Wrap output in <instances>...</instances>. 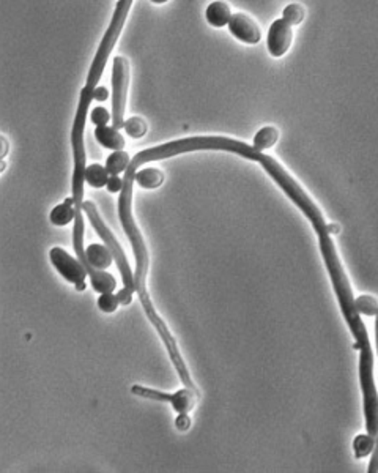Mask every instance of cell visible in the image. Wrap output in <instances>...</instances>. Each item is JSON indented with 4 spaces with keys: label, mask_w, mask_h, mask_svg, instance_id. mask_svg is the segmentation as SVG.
Listing matches in <instances>:
<instances>
[{
    "label": "cell",
    "mask_w": 378,
    "mask_h": 473,
    "mask_svg": "<svg viewBox=\"0 0 378 473\" xmlns=\"http://www.w3.org/2000/svg\"><path fill=\"white\" fill-rule=\"evenodd\" d=\"M216 147H218V140H216L215 136L212 138L202 136V138H188V139L172 140V143L153 147V149H147L144 152L138 153V155L129 161L128 168L125 170V177H123V188L120 191V199H119V218L123 226V231H125L129 243H131L134 259H136V272L133 273L134 275V292L139 295L142 308H144L148 321H150L153 327L157 328L161 341L164 342L167 354H169L172 365L173 368H175V371L180 376V380H182L186 388H191L196 391L197 388L193 382V379H191L189 376V371H188V368H186L182 354H180L175 337H173L170 330L167 328L166 322L159 317L157 310H154V306L152 303V297L148 295V291H147L145 281H147L148 265H150V259H148V249L144 242V237H142L139 227L134 221L133 188H134L136 172H138L140 166H144L148 161H159V159L172 158V157L182 155V153H189V152L216 150Z\"/></svg>",
    "instance_id": "obj_1"
},
{
    "label": "cell",
    "mask_w": 378,
    "mask_h": 473,
    "mask_svg": "<svg viewBox=\"0 0 378 473\" xmlns=\"http://www.w3.org/2000/svg\"><path fill=\"white\" fill-rule=\"evenodd\" d=\"M133 2L131 0H120L115 3V11L110 21L109 27L104 34L101 45L98 48L95 59H93L89 78L84 89L80 90L79 104L76 110V117H74V124L71 130V145H73V161H74V170H73V205H74V227H73V248L76 251L78 261L82 263L84 268L87 270V275L90 276L92 286L98 293H108L114 292L117 287V281L112 275L104 272V270H95L90 267V263L87 262L85 257V248H84V233H85V224H84V183H85V169H87V157H85V145H84V131H85V122L87 115H89V106L92 103L93 90L98 85V81L103 76V71L106 68L108 59L112 49L115 46L117 40L122 34V29L125 26L126 17L131 8Z\"/></svg>",
    "instance_id": "obj_2"
},
{
    "label": "cell",
    "mask_w": 378,
    "mask_h": 473,
    "mask_svg": "<svg viewBox=\"0 0 378 473\" xmlns=\"http://www.w3.org/2000/svg\"><path fill=\"white\" fill-rule=\"evenodd\" d=\"M319 245L344 319L347 325H349L351 335L355 336V347L359 350V384H361L363 390L365 429H368L369 435L377 437L378 401L374 382V354H372L368 330H365V325L361 321V316L355 310V303H353L355 300H353L350 282L344 272L342 263H340L333 238L330 235H319Z\"/></svg>",
    "instance_id": "obj_3"
},
{
    "label": "cell",
    "mask_w": 378,
    "mask_h": 473,
    "mask_svg": "<svg viewBox=\"0 0 378 473\" xmlns=\"http://www.w3.org/2000/svg\"><path fill=\"white\" fill-rule=\"evenodd\" d=\"M256 161L262 166V168L268 172V175L275 180L279 188L287 194V198L292 199L293 204L300 208L303 214L311 221L314 231L317 232V235H330L328 233V224L324 218V214L320 213L319 207L314 204L312 199L305 193L298 183H296L292 177L287 174V170L279 164L275 158H271L265 153L259 152L256 157Z\"/></svg>",
    "instance_id": "obj_4"
},
{
    "label": "cell",
    "mask_w": 378,
    "mask_h": 473,
    "mask_svg": "<svg viewBox=\"0 0 378 473\" xmlns=\"http://www.w3.org/2000/svg\"><path fill=\"white\" fill-rule=\"evenodd\" d=\"M82 210L87 214V218H89L90 224L93 226V229L96 231V233L101 237V240L104 242V245H106V247L109 248L110 254H112V259L117 263V267H119V270H120L123 286L129 289V291L134 292V275L131 272V267H129V263L126 261V256H125V253H123L120 243L117 242V238L114 237V233L110 232L109 227L104 224L101 214L98 213L96 205L90 201L89 202L84 201Z\"/></svg>",
    "instance_id": "obj_5"
},
{
    "label": "cell",
    "mask_w": 378,
    "mask_h": 473,
    "mask_svg": "<svg viewBox=\"0 0 378 473\" xmlns=\"http://www.w3.org/2000/svg\"><path fill=\"white\" fill-rule=\"evenodd\" d=\"M112 115L110 119L114 122L115 130H120L125 124V110H126V96L129 85V62L117 55L112 66Z\"/></svg>",
    "instance_id": "obj_6"
},
{
    "label": "cell",
    "mask_w": 378,
    "mask_h": 473,
    "mask_svg": "<svg viewBox=\"0 0 378 473\" xmlns=\"http://www.w3.org/2000/svg\"><path fill=\"white\" fill-rule=\"evenodd\" d=\"M131 393L134 396L152 399V401H157V402H169L177 414H189V412L194 409L197 396H199V391L191 390V388L178 390L177 393H172L170 395V393H164V391H159L154 388H147V386H142V385H133Z\"/></svg>",
    "instance_id": "obj_7"
},
{
    "label": "cell",
    "mask_w": 378,
    "mask_h": 473,
    "mask_svg": "<svg viewBox=\"0 0 378 473\" xmlns=\"http://www.w3.org/2000/svg\"><path fill=\"white\" fill-rule=\"evenodd\" d=\"M49 259H51L55 270L64 276L65 281L71 282V284L76 287L79 292L84 291V289L87 287L85 286L87 270L84 268L82 263H80L78 259H74L73 256H70L65 249H61L59 247L51 249V253H49Z\"/></svg>",
    "instance_id": "obj_8"
},
{
    "label": "cell",
    "mask_w": 378,
    "mask_h": 473,
    "mask_svg": "<svg viewBox=\"0 0 378 473\" xmlns=\"http://www.w3.org/2000/svg\"><path fill=\"white\" fill-rule=\"evenodd\" d=\"M293 41L292 27L284 20H276L271 24L268 30V38H266V46L268 52L272 57H282L286 54Z\"/></svg>",
    "instance_id": "obj_9"
},
{
    "label": "cell",
    "mask_w": 378,
    "mask_h": 473,
    "mask_svg": "<svg viewBox=\"0 0 378 473\" xmlns=\"http://www.w3.org/2000/svg\"><path fill=\"white\" fill-rule=\"evenodd\" d=\"M227 26L235 38L246 43V45H257L260 38H262L257 22L245 13L232 15Z\"/></svg>",
    "instance_id": "obj_10"
},
{
    "label": "cell",
    "mask_w": 378,
    "mask_h": 473,
    "mask_svg": "<svg viewBox=\"0 0 378 473\" xmlns=\"http://www.w3.org/2000/svg\"><path fill=\"white\" fill-rule=\"evenodd\" d=\"M85 257L87 262L90 263V267L95 270H106L112 263V254H110L109 248L106 245H98L93 243L89 248H85Z\"/></svg>",
    "instance_id": "obj_11"
},
{
    "label": "cell",
    "mask_w": 378,
    "mask_h": 473,
    "mask_svg": "<svg viewBox=\"0 0 378 473\" xmlns=\"http://www.w3.org/2000/svg\"><path fill=\"white\" fill-rule=\"evenodd\" d=\"M95 138L103 147L110 150H122L125 149V138L122 136L119 130L114 126H96L95 128Z\"/></svg>",
    "instance_id": "obj_12"
},
{
    "label": "cell",
    "mask_w": 378,
    "mask_h": 473,
    "mask_svg": "<svg viewBox=\"0 0 378 473\" xmlns=\"http://www.w3.org/2000/svg\"><path fill=\"white\" fill-rule=\"evenodd\" d=\"M205 17L207 22L213 27H224L228 24L232 17V11L231 7L226 2H212L207 7L205 11Z\"/></svg>",
    "instance_id": "obj_13"
},
{
    "label": "cell",
    "mask_w": 378,
    "mask_h": 473,
    "mask_svg": "<svg viewBox=\"0 0 378 473\" xmlns=\"http://www.w3.org/2000/svg\"><path fill=\"white\" fill-rule=\"evenodd\" d=\"M164 182V174L157 168H144L136 172L134 183L144 189H157Z\"/></svg>",
    "instance_id": "obj_14"
},
{
    "label": "cell",
    "mask_w": 378,
    "mask_h": 473,
    "mask_svg": "<svg viewBox=\"0 0 378 473\" xmlns=\"http://www.w3.org/2000/svg\"><path fill=\"white\" fill-rule=\"evenodd\" d=\"M279 131L275 126H263L262 130H259L254 136L252 140V149L257 152H262L266 149H271L272 145L277 143Z\"/></svg>",
    "instance_id": "obj_15"
},
{
    "label": "cell",
    "mask_w": 378,
    "mask_h": 473,
    "mask_svg": "<svg viewBox=\"0 0 378 473\" xmlns=\"http://www.w3.org/2000/svg\"><path fill=\"white\" fill-rule=\"evenodd\" d=\"M49 219L54 226H66L70 224L71 221H74V205H73V199L68 198L64 201V204H59L57 207H54V210L49 214Z\"/></svg>",
    "instance_id": "obj_16"
},
{
    "label": "cell",
    "mask_w": 378,
    "mask_h": 473,
    "mask_svg": "<svg viewBox=\"0 0 378 473\" xmlns=\"http://www.w3.org/2000/svg\"><path fill=\"white\" fill-rule=\"evenodd\" d=\"M129 161H131V158H129L126 152L117 150L114 153H110V155L108 157V161H106V166H104V169H106L109 175H119L122 174V172L126 170Z\"/></svg>",
    "instance_id": "obj_17"
},
{
    "label": "cell",
    "mask_w": 378,
    "mask_h": 473,
    "mask_svg": "<svg viewBox=\"0 0 378 473\" xmlns=\"http://www.w3.org/2000/svg\"><path fill=\"white\" fill-rule=\"evenodd\" d=\"M109 180V174L106 169L100 164H90L89 168L85 169V182L89 183L92 188H103L106 187V183Z\"/></svg>",
    "instance_id": "obj_18"
},
{
    "label": "cell",
    "mask_w": 378,
    "mask_h": 473,
    "mask_svg": "<svg viewBox=\"0 0 378 473\" xmlns=\"http://www.w3.org/2000/svg\"><path fill=\"white\" fill-rule=\"evenodd\" d=\"M375 446V437L369 434H359L353 440V453H355L356 459H364L369 456Z\"/></svg>",
    "instance_id": "obj_19"
},
{
    "label": "cell",
    "mask_w": 378,
    "mask_h": 473,
    "mask_svg": "<svg viewBox=\"0 0 378 473\" xmlns=\"http://www.w3.org/2000/svg\"><path fill=\"white\" fill-rule=\"evenodd\" d=\"M353 303H355V310L359 316L365 314L369 317H374L378 311L377 298L372 297V295H361Z\"/></svg>",
    "instance_id": "obj_20"
},
{
    "label": "cell",
    "mask_w": 378,
    "mask_h": 473,
    "mask_svg": "<svg viewBox=\"0 0 378 473\" xmlns=\"http://www.w3.org/2000/svg\"><path fill=\"white\" fill-rule=\"evenodd\" d=\"M123 128H125L128 136L133 138V139L144 138L147 134V130H148L145 120L140 119V117H131V119L125 120Z\"/></svg>",
    "instance_id": "obj_21"
},
{
    "label": "cell",
    "mask_w": 378,
    "mask_h": 473,
    "mask_svg": "<svg viewBox=\"0 0 378 473\" xmlns=\"http://www.w3.org/2000/svg\"><path fill=\"white\" fill-rule=\"evenodd\" d=\"M305 7L300 3H290L287 5L286 8H284V13L281 20L286 21L290 27L292 26H298V24L303 22L305 20Z\"/></svg>",
    "instance_id": "obj_22"
},
{
    "label": "cell",
    "mask_w": 378,
    "mask_h": 473,
    "mask_svg": "<svg viewBox=\"0 0 378 473\" xmlns=\"http://www.w3.org/2000/svg\"><path fill=\"white\" fill-rule=\"evenodd\" d=\"M119 300H117V295H114L112 292H108V293H101L100 298H98V308H100L103 312H115V310L119 308Z\"/></svg>",
    "instance_id": "obj_23"
},
{
    "label": "cell",
    "mask_w": 378,
    "mask_h": 473,
    "mask_svg": "<svg viewBox=\"0 0 378 473\" xmlns=\"http://www.w3.org/2000/svg\"><path fill=\"white\" fill-rule=\"evenodd\" d=\"M90 120L92 124H95L96 126H106L110 120L109 110L104 108H95L90 112Z\"/></svg>",
    "instance_id": "obj_24"
},
{
    "label": "cell",
    "mask_w": 378,
    "mask_h": 473,
    "mask_svg": "<svg viewBox=\"0 0 378 473\" xmlns=\"http://www.w3.org/2000/svg\"><path fill=\"white\" fill-rule=\"evenodd\" d=\"M106 188H108L109 193H120L122 188H123V179L119 175H109Z\"/></svg>",
    "instance_id": "obj_25"
},
{
    "label": "cell",
    "mask_w": 378,
    "mask_h": 473,
    "mask_svg": "<svg viewBox=\"0 0 378 473\" xmlns=\"http://www.w3.org/2000/svg\"><path fill=\"white\" fill-rule=\"evenodd\" d=\"M191 425H193V423H191L188 414H178V416L175 419V428L178 429V431H182V432L189 431Z\"/></svg>",
    "instance_id": "obj_26"
},
{
    "label": "cell",
    "mask_w": 378,
    "mask_h": 473,
    "mask_svg": "<svg viewBox=\"0 0 378 473\" xmlns=\"http://www.w3.org/2000/svg\"><path fill=\"white\" fill-rule=\"evenodd\" d=\"M133 291H129V289H122V291L117 293V300H119V303L123 305V306H128V305H131L133 302Z\"/></svg>",
    "instance_id": "obj_27"
},
{
    "label": "cell",
    "mask_w": 378,
    "mask_h": 473,
    "mask_svg": "<svg viewBox=\"0 0 378 473\" xmlns=\"http://www.w3.org/2000/svg\"><path fill=\"white\" fill-rule=\"evenodd\" d=\"M92 98L96 101H106L109 98V90L106 87H103V85H96L95 90H93Z\"/></svg>",
    "instance_id": "obj_28"
},
{
    "label": "cell",
    "mask_w": 378,
    "mask_h": 473,
    "mask_svg": "<svg viewBox=\"0 0 378 473\" xmlns=\"http://www.w3.org/2000/svg\"><path fill=\"white\" fill-rule=\"evenodd\" d=\"M2 145H3L2 158H5V155H7V153H8V143H7V139H5V138H2Z\"/></svg>",
    "instance_id": "obj_29"
}]
</instances>
